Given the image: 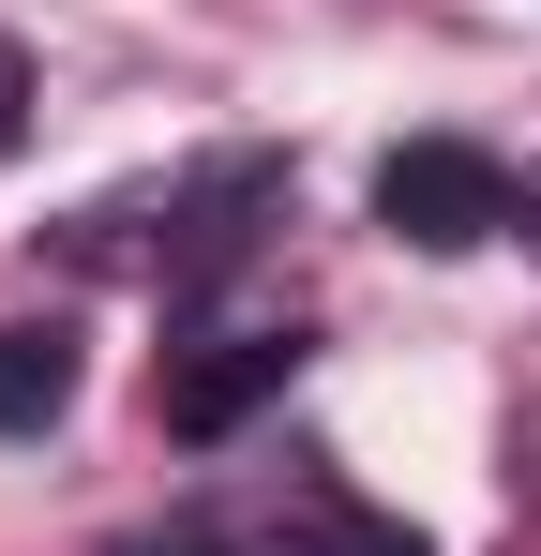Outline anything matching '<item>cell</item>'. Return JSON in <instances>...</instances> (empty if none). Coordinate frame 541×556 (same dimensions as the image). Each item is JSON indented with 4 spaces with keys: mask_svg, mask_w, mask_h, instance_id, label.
<instances>
[{
    "mask_svg": "<svg viewBox=\"0 0 541 556\" xmlns=\"http://www.w3.org/2000/svg\"><path fill=\"white\" fill-rule=\"evenodd\" d=\"M286 376H301V316H196L151 391H166V437H180V452H226Z\"/></svg>",
    "mask_w": 541,
    "mask_h": 556,
    "instance_id": "6da1fadb",
    "label": "cell"
},
{
    "mask_svg": "<svg viewBox=\"0 0 541 556\" xmlns=\"http://www.w3.org/2000/svg\"><path fill=\"white\" fill-rule=\"evenodd\" d=\"M376 226H391V241H422V256H466V241L527 226V195H512L496 151H466V136H406V151L376 166Z\"/></svg>",
    "mask_w": 541,
    "mask_h": 556,
    "instance_id": "7a4b0ae2",
    "label": "cell"
},
{
    "mask_svg": "<svg viewBox=\"0 0 541 556\" xmlns=\"http://www.w3.org/2000/svg\"><path fill=\"white\" fill-rule=\"evenodd\" d=\"M226 542H241V556H422V527L361 511L331 466H286V496H256V511H241Z\"/></svg>",
    "mask_w": 541,
    "mask_h": 556,
    "instance_id": "3957f363",
    "label": "cell"
},
{
    "mask_svg": "<svg viewBox=\"0 0 541 556\" xmlns=\"http://www.w3.org/2000/svg\"><path fill=\"white\" fill-rule=\"evenodd\" d=\"M76 406V331L46 316V331H0V437H46Z\"/></svg>",
    "mask_w": 541,
    "mask_h": 556,
    "instance_id": "277c9868",
    "label": "cell"
},
{
    "mask_svg": "<svg viewBox=\"0 0 541 556\" xmlns=\"http://www.w3.org/2000/svg\"><path fill=\"white\" fill-rule=\"evenodd\" d=\"M30 136V61H15V30H0V151Z\"/></svg>",
    "mask_w": 541,
    "mask_h": 556,
    "instance_id": "5b68a950",
    "label": "cell"
}]
</instances>
